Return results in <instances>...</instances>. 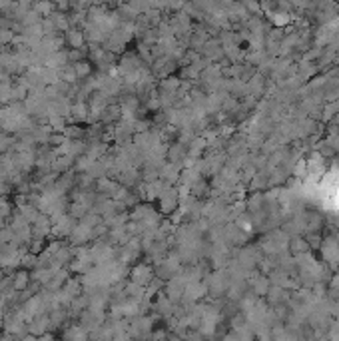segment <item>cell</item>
<instances>
[{
    "mask_svg": "<svg viewBox=\"0 0 339 341\" xmlns=\"http://www.w3.org/2000/svg\"><path fill=\"white\" fill-rule=\"evenodd\" d=\"M84 40H86V36H84V32H80V30H68L66 32V42L72 46V50H76V48H82L84 46Z\"/></svg>",
    "mask_w": 339,
    "mask_h": 341,
    "instance_id": "cell-1",
    "label": "cell"
},
{
    "mask_svg": "<svg viewBox=\"0 0 339 341\" xmlns=\"http://www.w3.org/2000/svg\"><path fill=\"white\" fill-rule=\"evenodd\" d=\"M28 281H30L28 271H18V273L12 277V287H14L16 291H22V289L28 285Z\"/></svg>",
    "mask_w": 339,
    "mask_h": 341,
    "instance_id": "cell-2",
    "label": "cell"
},
{
    "mask_svg": "<svg viewBox=\"0 0 339 341\" xmlns=\"http://www.w3.org/2000/svg\"><path fill=\"white\" fill-rule=\"evenodd\" d=\"M74 70H76V76H78V78H86V76H90V72H92V64H90L88 60H82V62L74 64Z\"/></svg>",
    "mask_w": 339,
    "mask_h": 341,
    "instance_id": "cell-3",
    "label": "cell"
},
{
    "mask_svg": "<svg viewBox=\"0 0 339 341\" xmlns=\"http://www.w3.org/2000/svg\"><path fill=\"white\" fill-rule=\"evenodd\" d=\"M34 8H36V12L42 14V16H50V12H52L54 6H52L50 2H42V4H36Z\"/></svg>",
    "mask_w": 339,
    "mask_h": 341,
    "instance_id": "cell-4",
    "label": "cell"
},
{
    "mask_svg": "<svg viewBox=\"0 0 339 341\" xmlns=\"http://www.w3.org/2000/svg\"><path fill=\"white\" fill-rule=\"evenodd\" d=\"M38 341H54V337H52L50 333H44V335H42V337H40Z\"/></svg>",
    "mask_w": 339,
    "mask_h": 341,
    "instance_id": "cell-5",
    "label": "cell"
}]
</instances>
